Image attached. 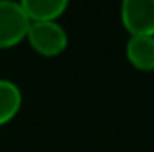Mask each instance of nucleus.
Returning <instances> with one entry per match:
<instances>
[{
  "label": "nucleus",
  "mask_w": 154,
  "mask_h": 152,
  "mask_svg": "<svg viewBox=\"0 0 154 152\" xmlns=\"http://www.w3.org/2000/svg\"><path fill=\"white\" fill-rule=\"evenodd\" d=\"M31 20L16 0H0V48H9L27 38Z\"/></svg>",
  "instance_id": "1"
},
{
  "label": "nucleus",
  "mask_w": 154,
  "mask_h": 152,
  "mask_svg": "<svg viewBox=\"0 0 154 152\" xmlns=\"http://www.w3.org/2000/svg\"><path fill=\"white\" fill-rule=\"evenodd\" d=\"M27 39L31 47L43 56H57L68 45V34L56 20L54 22H31Z\"/></svg>",
  "instance_id": "2"
},
{
  "label": "nucleus",
  "mask_w": 154,
  "mask_h": 152,
  "mask_svg": "<svg viewBox=\"0 0 154 152\" xmlns=\"http://www.w3.org/2000/svg\"><path fill=\"white\" fill-rule=\"evenodd\" d=\"M120 16L131 36H154V0H124Z\"/></svg>",
  "instance_id": "3"
},
{
  "label": "nucleus",
  "mask_w": 154,
  "mask_h": 152,
  "mask_svg": "<svg viewBox=\"0 0 154 152\" xmlns=\"http://www.w3.org/2000/svg\"><path fill=\"white\" fill-rule=\"evenodd\" d=\"M127 59L140 70H154V36H131L125 45Z\"/></svg>",
  "instance_id": "4"
},
{
  "label": "nucleus",
  "mask_w": 154,
  "mask_h": 152,
  "mask_svg": "<svg viewBox=\"0 0 154 152\" xmlns=\"http://www.w3.org/2000/svg\"><path fill=\"white\" fill-rule=\"evenodd\" d=\"M31 22H54L68 7L66 0H22Z\"/></svg>",
  "instance_id": "5"
},
{
  "label": "nucleus",
  "mask_w": 154,
  "mask_h": 152,
  "mask_svg": "<svg viewBox=\"0 0 154 152\" xmlns=\"http://www.w3.org/2000/svg\"><path fill=\"white\" fill-rule=\"evenodd\" d=\"M22 106V91L16 82L0 79V125L9 122Z\"/></svg>",
  "instance_id": "6"
}]
</instances>
